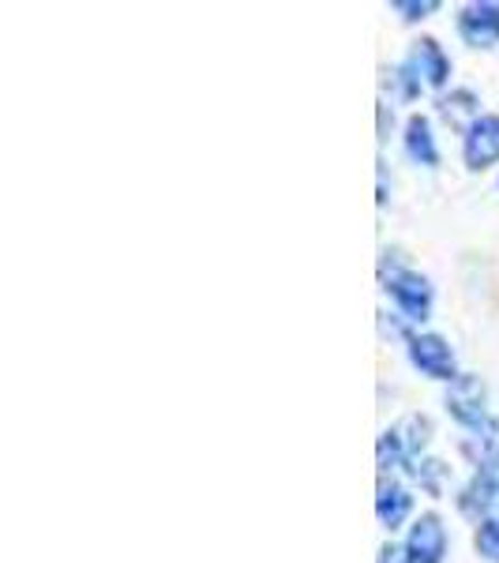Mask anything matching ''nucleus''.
<instances>
[{
	"label": "nucleus",
	"mask_w": 499,
	"mask_h": 563,
	"mask_svg": "<svg viewBox=\"0 0 499 563\" xmlns=\"http://www.w3.org/2000/svg\"><path fill=\"white\" fill-rule=\"evenodd\" d=\"M447 413L469 432H499V424L488 413V390L480 376H458L447 387Z\"/></svg>",
	"instance_id": "obj_1"
},
{
	"label": "nucleus",
	"mask_w": 499,
	"mask_h": 563,
	"mask_svg": "<svg viewBox=\"0 0 499 563\" xmlns=\"http://www.w3.org/2000/svg\"><path fill=\"white\" fill-rule=\"evenodd\" d=\"M384 289L391 294V301L398 305V312H402L406 320H413V323L429 320V312H432V282L424 275L398 267V271H391V275H384Z\"/></svg>",
	"instance_id": "obj_2"
},
{
	"label": "nucleus",
	"mask_w": 499,
	"mask_h": 563,
	"mask_svg": "<svg viewBox=\"0 0 499 563\" xmlns=\"http://www.w3.org/2000/svg\"><path fill=\"white\" fill-rule=\"evenodd\" d=\"M406 342H410L413 368H421L424 376H432V379H447V384H455V379H458L455 350H451L440 334H410Z\"/></svg>",
	"instance_id": "obj_3"
},
{
	"label": "nucleus",
	"mask_w": 499,
	"mask_h": 563,
	"mask_svg": "<svg viewBox=\"0 0 499 563\" xmlns=\"http://www.w3.org/2000/svg\"><path fill=\"white\" fill-rule=\"evenodd\" d=\"M462 158L469 169H488L499 162V117L485 113L469 124V132L462 135Z\"/></svg>",
	"instance_id": "obj_4"
},
{
	"label": "nucleus",
	"mask_w": 499,
	"mask_h": 563,
	"mask_svg": "<svg viewBox=\"0 0 499 563\" xmlns=\"http://www.w3.org/2000/svg\"><path fill=\"white\" fill-rule=\"evenodd\" d=\"M402 68L410 71L421 87H432V90H440L451 79V60H447V53L440 49V42H435V38L413 42V49H410V57H406Z\"/></svg>",
	"instance_id": "obj_5"
},
{
	"label": "nucleus",
	"mask_w": 499,
	"mask_h": 563,
	"mask_svg": "<svg viewBox=\"0 0 499 563\" xmlns=\"http://www.w3.org/2000/svg\"><path fill=\"white\" fill-rule=\"evenodd\" d=\"M406 552H410V563H443V556H447V530H443L440 515L429 511L410 526Z\"/></svg>",
	"instance_id": "obj_6"
},
{
	"label": "nucleus",
	"mask_w": 499,
	"mask_h": 563,
	"mask_svg": "<svg viewBox=\"0 0 499 563\" xmlns=\"http://www.w3.org/2000/svg\"><path fill=\"white\" fill-rule=\"evenodd\" d=\"M458 34H462V42L477 45V49H492V45H499V4H492V0L466 4L458 15Z\"/></svg>",
	"instance_id": "obj_7"
},
{
	"label": "nucleus",
	"mask_w": 499,
	"mask_h": 563,
	"mask_svg": "<svg viewBox=\"0 0 499 563\" xmlns=\"http://www.w3.org/2000/svg\"><path fill=\"white\" fill-rule=\"evenodd\" d=\"M458 507L466 519L499 522V474H477L466 488H462Z\"/></svg>",
	"instance_id": "obj_8"
},
{
	"label": "nucleus",
	"mask_w": 499,
	"mask_h": 563,
	"mask_svg": "<svg viewBox=\"0 0 499 563\" xmlns=\"http://www.w3.org/2000/svg\"><path fill=\"white\" fill-rule=\"evenodd\" d=\"M410 511H413V496H410V488L406 485H398V481H379V493H376V515H379V522L387 526V530H398L406 519H410Z\"/></svg>",
	"instance_id": "obj_9"
},
{
	"label": "nucleus",
	"mask_w": 499,
	"mask_h": 563,
	"mask_svg": "<svg viewBox=\"0 0 499 563\" xmlns=\"http://www.w3.org/2000/svg\"><path fill=\"white\" fill-rule=\"evenodd\" d=\"M402 143H406V154L417 162V166H435L440 162V147H435V135H432V124H429V117H421V113H413L410 121H406V135H402Z\"/></svg>",
	"instance_id": "obj_10"
},
{
	"label": "nucleus",
	"mask_w": 499,
	"mask_h": 563,
	"mask_svg": "<svg viewBox=\"0 0 499 563\" xmlns=\"http://www.w3.org/2000/svg\"><path fill=\"white\" fill-rule=\"evenodd\" d=\"M395 440H398V448H402V455H406V470L413 466L417 459H421V451L429 448V435H432V421L429 417H406V421H398L395 424Z\"/></svg>",
	"instance_id": "obj_11"
},
{
	"label": "nucleus",
	"mask_w": 499,
	"mask_h": 563,
	"mask_svg": "<svg viewBox=\"0 0 499 563\" xmlns=\"http://www.w3.org/2000/svg\"><path fill=\"white\" fill-rule=\"evenodd\" d=\"M477 106H480V102H477L474 90H455V95L440 98V113H443V121L455 124V129H462V135L469 132V124H474L477 117H485Z\"/></svg>",
	"instance_id": "obj_12"
},
{
	"label": "nucleus",
	"mask_w": 499,
	"mask_h": 563,
	"mask_svg": "<svg viewBox=\"0 0 499 563\" xmlns=\"http://www.w3.org/2000/svg\"><path fill=\"white\" fill-rule=\"evenodd\" d=\"M462 451L480 474H496L499 470V432H469L462 440Z\"/></svg>",
	"instance_id": "obj_13"
},
{
	"label": "nucleus",
	"mask_w": 499,
	"mask_h": 563,
	"mask_svg": "<svg viewBox=\"0 0 499 563\" xmlns=\"http://www.w3.org/2000/svg\"><path fill=\"white\" fill-rule=\"evenodd\" d=\"M410 477L429 496H443V477H447V466H443L440 459H417L413 466H410Z\"/></svg>",
	"instance_id": "obj_14"
},
{
	"label": "nucleus",
	"mask_w": 499,
	"mask_h": 563,
	"mask_svg": "<svg viewBox=\"0 0 499 563\" xmlns=\"http://www.w3.org/2000/svg\"><path fill=\"white\" fill-rule=\"evenodd\" d=\"M474 544H477L480 560L499 563V522H480V530H477Z\"/></svg>",
	"instance_id": "obj_15"
},
{
	"label": "nucleus",
	"mask_w": 499,
	"mask_h": 563,
	"mask_svg": "<svg viewBox=\"0 0 499 563\" xmlns=\"http://www.w3.org/2000/svg\"><path fill=\"white\" fill-rule=\"evenodd\" d=\"M395 12H402L406 23H417V20H429L432 12H440V0H395Z\"/></svg>",
	"instance_id": "obj_16"
},
{
	"label": "nucleus",
	"mask_w": 499,
	"mask_h": 563,
	"mask_svg": "<svg viewBox=\"0 0 499 563\" xmlns=\"http://www.w3.org/2000/svg\"><path fill=\"white\" fill-rule=\"evenodd\" d=\"M376 563H410V552H406V544H384Z\"/></svg>",
	"instance_id": "obj_17"
}]
</instances>
